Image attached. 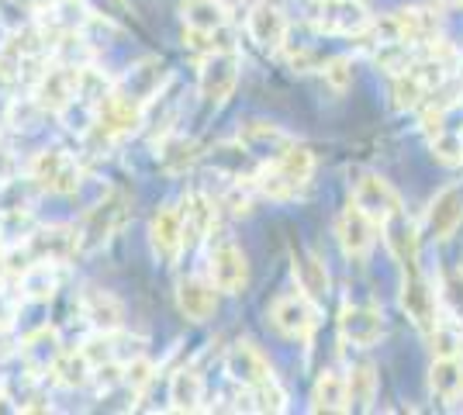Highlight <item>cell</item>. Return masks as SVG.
<instances>
[{
  "label": "cell",
  "instance_id": "cell-1",
  "mask_svg": "<svg viewBox=\"0 0 463 415\" xmlns=\"http://www.w3.org/2000/svg\"><path fill=\"white\" fill-rule=\"evenodd\" d=\"M311 174H315V156H311V149L294 142L284 156L273 159V163H263L250 180H252V187H256V194H263V198L294 201L311 187Z\"/></svg>",
  "mask_w": 463,
  "mask_h": 415
},
{
  "label": "cell",
  "instance_id": "cell-2",
  "mask_svg": "<svg viewBox=\"0 0 463 415\" xmlns=\"http://www.w3.org/2000/svg\"><path fill=\"white\" fill-rule=\"evenodd\" d=\"M128 218V194L125 191H108L100 201H94L87 208L83 222L77 225V246L80 253H97L104 250L111 239L118 236V229Z\"/></svg>",
  "mask_w": 463,
  "mask_h": 415
},
{
  "label": "cell",
  "instance_id": "cell-3",
  "mask_svg": "<svg viewBox=\"0 0 463 415\" xmlns=\"http://www.w3.org/2000/svg\"><path fill=\"white\" fill-rule=\"evenodd\" d=\"M28 180L45 194H77L83 184V170L73 153L66 149H39L28 159Z\"/></svg>",
  "mask_w": 463,
  "mask_h": 415
},
{
  "label": "cell",
  "instance_id": "cell-4",
  "mask_svg": "<svg viewBox=\"0 0 463 415\" xmlns=\"http://www.w3.org/2000/svg\"><path fill=\"white\" fill-rule=\"evenodd\" d=\"M402 308H405V316L411 318V325H415L422 336H432L436 325L443 322L439 291L432 288V280H429L419 267H408L405 270V280H402Z\"/></svg>",
  "mask_w": 463,
  "mask_h": 415
},
{
  "label": "cell",
  "instance_id": "cell-5",
  "mask_svg": "<svg viewBox=\"0 0 463 415\" xmlns=\"http://www.w3.org/2000/svg\"><path fill=\"white\" fill-rule=\"evenodd\" d=\"M239 73H242V60L232 45L212 49V52H204L201 70H197V94L208 104H225L239 83Z\"/></svg>",
  "mask_w": 463,
  "mask_h": 415
},
{
  "label": "cell",
  "instance_id": "cell-6",
  "mask_svg": "<svg viewBox=\"0 0 463 415\" xmlns=\"http://www.w3.org/2000/svg\"><path fill=\"white\" fill-rule=\"evenodd\" d=\"M80 73L83 66H66V62L49 60L35 83H32V98L39 100V108L45 115H62L80 90Z\"/></svg>",
  "mask_w": 463,
  "mask_h": 415
},
{
  "label": "cell",
  "instance_id": "cell-7",
  "mask_svg": "<svg viewBox=\"0 0 463 415\" xmlns=\"http://www.w3.org/2000/svg\"><path fill=\"white\" fill-rule=\"evenodd\" d=\"M308 21L322 35H346V39H360L370 28L364 0H311Z\"/></svg>",
  "mask_w": 463,
  "mask_h": 415
},
{
  "label": "cell",
  "instance_id": "cell-8",
  "mask_svg": "<svg viewBox=\"0 0 463 415\" xmlns=\"http://www.w3.org/2000/svg\"><path fill=\"white\" fill-rule=\"evenodd\" d=\"M322 322V312H318V301H311L308 295L301 291H290V295H280L270 305V325L280 333V336L294 339V343H308L315 336Z\"/></svg>",
  "mask_w": 463,
  "mask_h": 415
},
{
  "label": "cell",
  "instance_id": "cell-9",
  "mask_svg": "<svg viewBox=\"0 0 463 415\" xmlns=\"http://www.w3.org/2000/svg\"><path fill=\"white\" fill-rule=\"evenodd\" d=\"M208 280L225 295H242L250 284V259L239 250V242L218 239L208 250Z\"/></svg>",
  "mask_w": 463,
  "mask_h": 415
},
{
  "label": "cell",
  "instance_id": "cell-10",
  "mask_svg": "<svg viewBox=\"0 0 463 415\" xmlns=\"http://www.w3.org/2000/svg\"><path fill=\"white\" fill-rule=\"evenodd\" d=\"M246 32L256 49L280 56L288 49V14L277 0H256L246 14Z\"/></svg>",
  "mask_w": 463,
  "mask_h": 415
},
{
  "label": "cell",
  "instance_id": "cell-11",
  "mask_svg": "<svg viewBox=\"0 0 463 415\" xmlns=\"http://www.w3.org/2000/svg\"><path fill=\"white\" fill-rule=\"evenodd\" d=\"M80 350L94 363V371L97 367H125V363H132L136 356L146 354V339L132 336V333H125V329H108V333H94Z\"/></svg>",
  "mask_w": 463,
  "mask_h": 415
},
{
  "label": "cell",
  "instance_id": "cell-12",
  "mask_svg": "<svg viewBox=\"0 0 463 415\" xmlns=\"http://www.w3.org/2000/svg\"><path fill=\"white\" fill-rule=\"evenodd\" d=\"M18 250L28 263H35V259L66 263V259H73L80 253L77 229H70V225H39L32 236L21 242Z\"/></svg>",
  "mask_w": 463,
  "mask_h": 415
},
{
  "label": "cell",
  "instance_id": "cell-13",
  "mask_svg": "<svg viewBox=\"0 0 463 415\" xmlns=\"http://www.w3.org/2000/svg\"><path fill=\"white\" fill-rule=\"evenodd\" d=\"M381 239H384L387 253L394 257V263H402V270L419 267L422 229H419V222L408 215L405 208H398L394 215H387L384 222H381Z\"/></svg>",
  "mask_w": 463,
  "mask_h": 415
},
{
  "label": "cell",
  "instance_id": "cell-14",
  "mask_svg": "<svg viewBox=\"0 0 463 415\" xmlns=\"http://www.w3.org/2000/svg\"><path fill=\"white\" fill-rule=\"evenodd\" d=\"M225 374L242 391H252V388L273 381V367L260 346H252L250 339H239L235 346H229V354H225Z\"/></svg>",
  "mask_w": 463,
  "mask_h": 415
},
{
  "label": "cell",
  "instance_id": "cell-15",
  "mask_svg": "<svg viewBox=\"0 0 463 415\" xmlns=\"http://www.w3.org/2000/svg\"><path fill=\"white\" fill-rule=\"evenodd\" d=\"M377 222L360 212L356 204H349L343 215L335 218V239H339V250L346 253L349 259L364 263V259L373 253V242H377Z\"/></svg>",
  "mask_w": 463,
  "mask_h": 415
},
{
  "label": "cell",
  "instance_id": "cell-16",
  "mask_svg": "<svg viewBox=\"0 0 463 415\" xmlns=\"http://www.w3.org/2000/svg\"><path fill=\"white\" fill-rule=\"evenodd\" d=\"M384 336V312L373 305H343L339 312V339L356 350H370Z\"/></svg>",
  "mask_w": 463,
  "mask_h": 415
},
{
  "label": "cell",
  "instance_id": "cell-17",
  "mask_svg": "<svg viewBox=\"0 0 463 415\" xmlns=\"http://www.w3.org/2000/svg\"><path fill=\"white\" fill-rule=\"evenodd\" d=\"M235 142L263 166V163H273V159L284 156L298 138L290 136V132H284L280 125H270V121H246V125L239 128Z\"/></svg>",
  "mask_w": 463,
  "mask_h": 415
},
{
  "label": "cell",
  "instance_id": "cell-18",
  "mask_svg": "<svg viewBox=\"0 0 463 415\" xmlns=\"http://www.w3.org/2000/svg\"><path fill=\"white\" fill-rule=\"evenodd\" d=\"M163 83H166V66H163V60L146 56V60H138L136 66H128L125 77L115 80V90L121 98L136 100V104H142V108L149 111V104L163 94Z\"/></svg>",
  "mask_w": 463,
  "mask_h": 415
},
{
  "label": "cell",
  "instance_id": "cell-19",
  "mask_svg": "<svg viewBox=\"0 0 463 415\" xmlns=\"http://www.w3.org/2000/svg\"><path fill=\"white\" fill-rule=\"evenodd\" d=\"M463 225V184H446L425 208V236L446 242Z\"/></svg>",
  "mask_w": 463,
  "mask_h": 415
},
{
  "label": "cell",
  "instance_id": "cell-20",
  "mask_svg": "<svg viewBox=\"0 0 463 415\" xmlns=\"http://www.w3.org/2000/svg\"><path fill=\"white\" fill-rule=\"evenodd\" d=\"M353 204H356L360 212H367L377 225H381L387 215H394L398 208H405V204H402V194H398L381 174H360V180L353 184Z\"/></svg>",
  "mask_w": 463,
  "mask_h": 415
},
{
  "label": "cell",
  "instance_id": "cell-21",
  "mask_svg": "<svg viewBox=\"0 0 463 415\" xmlns=\"http://www.w3.org/2000/svg\"><path fill=\"white\" fill-rule=\"evenodd\" d=\"M149 242H153V253L163 263H174L184 253V218H180L176 204H166V208H159L153 215V222H149Z\"/></svg>",
  "mask_w": 463,
  "mask_h": 415
},
{
  "label": "cell",
  "instance_id": "cell-22",
  "mask_svg": "<svg viewBox=\"0 0 463 415\" xmlns=\"http://www.w3.org/2000/svg\"><path fill=\"white\" fill-rule=\"evenodd\" d=\"M176 308L191 322H208L218 308V288L208 277H184L176 284Z\"/></svg>",
  "mask_w": 463,
  "mask_h": 415
},
{
  "label": "cell",
  "instance_id": "cell-23",
  "mask_svg": "<svg viewBox=\"0 0 463 415\" xmlns=\"http://www.w3.org/2000/svg\"><path fill=\"white\" fill-rule=\"evenodd\" d=\"M80 316L94 333H108V329H121L125 308L111 291L104 288H83L80 291Z\"/></svg>",
  "mask_w": 463,
  "mask_h": 415
},
{
  "label": "cell",
  "instance_id": "cell-24",
  "mask_svg": "<svg viewBox=\"0 0 463 415\" xmlns=\"http://www.w3.org/2000/svg\"><path fill=\"white\" fill-rule=\"evenodd\" d=\"M18 354L24 360V367H28V374L35 377H49V371L56 367V360L62 356V339H59L56 329H35L32 336L18 343Z\"/></svg>",
  "mask_w": 463,
  "mask_h": 415
},
{
  "label": "cell",
  "instance_id": "cell-25",
  "mask_svg": "<svg viewBox=\"0 0 463 415\" xmlns=\"http://www.w3.org/2000/svg\"><path fill=\"white\" fill-rule=\"evenodd\" d=\"M180 218H184V250H194L197 242H204V239L212 236L214 218H218V204L208 194L194 191L180 204Z\"/></svg>",
  "mask_w": 463,
  "mask_h": 415
},
{
  "label": "cell",
  "instance_id": "cell-26",
  "mask_svg": "<svg viewBox=\"0 0 463 415\" xmlns=\"http://www.w3.org/2000/svg\"><path fill=\"white\" fill-rule=\"evenodd\" d=\"M39 21L52 32V35H62V32H83L90 21H94V7L87 0H49L39 11Z\"/></svg>",
  "mask_w": 463,
  "mask_h": 415
},
{
  "label": "cell",
  "instance_id": "cell-27",
  "mask_svg": "<svg viewBox=\"0 0 463 415\" xmlns=\"http://www.w3.org/2000/svg\"><path fill=\"white\" fill-rule=\"evenodd\" d=\"M290 270H294V280H298V291L308 295L311 301H326L328 295V267L326 259L311 250H294L290 257Z\"/></svg>",
  "mask_w": 463,
  "mask_h": 415
},
{
  "label": "cell",
  "instance_id": "cell-28",
  "mask_svg": "<svg viewBox=\"0 0 463 415\" xmlns=\"http://www.w3.org/2000/svg\"><path fill=\"white\" fill-rule=\"evenodd\" d=\"M59 280H62V263L35 259L18 274V295L32 301H49L59 291Z\"/></svg>",
  "mask_w": 463,
  "mask_h": 415
},
{
  "label": "cell",
  "instance_id": "cell-29",
  "mask_svg": "<svg viewBox=\"0 0 463 415\" xmlns=\"http://www.w3.org/2000/svg\"><path fill=\"white\" fill-rule=\"evenodd\" d=\"M229 14L232 11H225L218 0H180V18H184L187 32L218 35V32H225Z\"/></svg>",
  "mask_w": 463,
  "mask_h": 415
},
{
  "label": "cell",
  "instance_id": "cell-30",
  "mask_svg": "<svg viewBox=\"0 0 463 415\" xmlns=\"http://www.w3.org/2000/svg\"><path fill=\"white\" fill-rule=\"evenodd\" d=\"M429 391L453 405L463 398V356H436L429 371Z\"/></svg>",
  "mask_w": 463,
  "mask_h": 415
},
{
  "label": "cell",
  "instance_id": "cell-31",
  "mask_svg": "<svg viewBox=\"0 0 463 415\" xmlns=\"http://www.w3.org/2000/svg\"><path fill=\"white\" fill-rule=\"evenodd\" d=\"M311 412H349V384L339 371H322L311 388Z\"/></svg>",
  "mask_w": 463,
  "mask_h": 415
},
{
  "label": "cell",
  "instance_id": "cell-32",
  "mask_svg": "<svg viewBox=\"0 0 463 415\" xmlns=\"http://www.w3.org/2000/svg\"><path fill=\"white\" fill-rule=\"evenodd\" d=\"M170 409L174 412H201L204 409V377L194 367H180L170 377Z\"/></svg>",
  "mask_w": 463,
  "mask_h": 415
},
{
  "label": "cell",
  "instance_id": "cell-33",
  "mask_svg": "<svg viewBox=\"0 0 463 415\" xmlns=\"http://www.w3.org/2000/svg\"><path fill=\"white\" fill-rule=\"evenodd\" d=\"M49 377L56 381L59 388H87L94 381V363L87 360L83 350H62V356L49 371Z\"/></svg>",
  "mask_w": 463,
  "mask_h": 415
},
{
  "label": "cell",
  "instance_id": "cell-34",
  "mask_svg": "<svg viewBox=\"0 0 463 415\" xmlns=\"http://www.w3.org/2000/svg\"><path fill=\"white\" fill-rule=\"evenodd\" d=\"M346 384H349V412L353 409L356 412H367L370 405H373V398H377V374H373V367L370 363L349 367Z\"/></svg>",
  "mask_w": 463,
  "mask_h": 415
},
{
  "label": "cell",
  "instance_id": "cell-35",
  "mask_svg": "<svg viewBox=\"0 0 463 415\" xmlns=\"http://www.w3.org/2000/svg\"><path fill=\"white\" fill-rule=\"evenodd\" d=\"M439 305L449 322H457L463 329V267H453L439 277Z\"/></svg>",
  "mask_w": 463,
  "mask_h": 415
},
{
  "label": "cell",
  "instance_id": "cell-36",
  "mask_svg": "<svg viewBox=\"0 0 463 415\" xmlns=\"http://www.w3.org/2000/svg\"><path fill=\"white\" fill-rule=\"evenodd\" d=\"M159 159H163V166L170 174H180V170H187L194 159H197V146H194L191 138L163 136V142H159Z\"/></svg>",
  "mask_w": 463,
  "mask_h": 415
},
{
  "label": "cell",
  "instance_id": "cell-37",
  "mask_svg": "<svg viewBox=\"0 0 463 415\" xmlns=\"http://www.w3.org/2000/svg\"><path fill=\"white\" fill-rule=\"evenodd\" d=\"M246 401H250L252 412H284L288 409V391L277 384V377L273 381H267V384H260V388H252V391H246Z\"/></svg>",
  "mask_w": 463,
  "mask_h": 415
},
{
  "label": "cell",
  "instance_id": "cell-38",
  "mask_svg": "<svg viewBox=\"0 0 463 415\" xmlns=\"http://www.w3.org/2000/svg\"><path fill=\"white\" fill-rule=\"evenodd\" d=\"M432 156L439 159L443 166H463V146H460V132H439L432 136Z\"/></svg>",
  "mask_w": 463,
  "mask_h": 415
},
{
  "label": "cell",
  "instance_id": "cell-39",
  "mask_svg": "<svg viewBox=\"0 0 463 415\" xmlns=\"http://www.w3.org/2000/svg\"><path fill=\"white\" fill-rule=\"evenodd\" d=\"M322 77L332 90H346L349 83H353V60L349 56H335V60H328L322 66Z\"/></svg>",
  "mask_w": 463,
  "mask_h": 415
},
{
  "label": "cell",
  "instance_id": "cell-40",
  "mask_svg": "<svg viewBox=\"0 0 463 415\" xmlns=\"http://www.w3.org/2000/svg\"><path fill=\"white\" fill-rule=\"evenodd\" d=\"M218 4H222V7H225V11H239V7H242V4H246V0H218Z\"/></svg>",
  "mask_w": 463,
  "mask_h": 415
},
{
  "label": "cell",
  "instance_id": "cell-41",
  "mask_svg": "<svg viewBox=\"0 0 463 415\" xmlns=\"http://www.w3.org/2000/svg\"><path fill=\"white\" fill-rule=\"evenodd\" d=\"M439 4H446V7H463V0H439Z\"/></svg>",
  "mask_w": 463,
  "mask_h": 415
},
{
  "label": "cell",
  "instance_id": "cell-42",
  "mask_svg": "<svg viewBox=\"0 0 463 415\" xmlns=\"http://www.w3.org/2000/svg\"><path fill=\"white\" fill-rule=\"evenodd\" d=\"M4 401H7V391H4V384H0V409H4Z\"/></svg>",
  "mask_w": 463,
  "mask_h": 415
},
{
  "label": "cell",
  "instance_id": "cell-43",
  "mask_svg": "<svg viewBox=\"0 0 463 415\" xmlns=\"http://www.w3.org/2000/svg\"><path fill=\"white\" fill-rule=\"evenodd\" d=\"M460 146H463V132H460Z\"/></svg>",
  "mask_w": 463,
  "mask_h": 415
}]
</instances>
